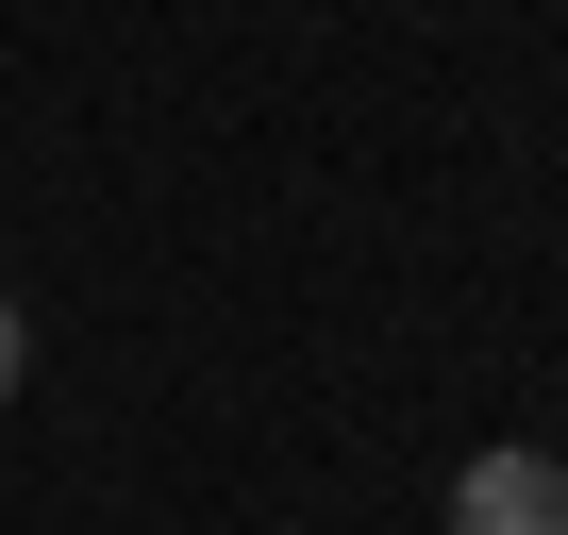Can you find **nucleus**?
I'll use <instances>...</instances> for the list:
<instances>
[{
  "label": "nucleus",
  "instance_id": "nucleus-1",
  "mask_svg": "<svg viewBox=\"0 0 568 535\" xmlns=\"http://www.w3.org/2000/svg\"><path fill=\"white\" fill-rule=\"evenodd\" d=\"M452 535H568V452H468Z\"/></svg>",
  "mask_w": 568,
  "mask_h": 535
},
{
  "label": "nucleus",
  "instance_id": "nucleus-2",
  "mask_svg": "<svg viewBox=\"0 0 568 535\" xmlns=\"http://www.w3.org/2000/svg\"><path fill=\"white\" fill-rule=\"evenodd\" d=\"M0 402H18V319H0Z\"/></svg>",
  "mask_w": 568,
  "mask_h": 535
}]
</instances>
